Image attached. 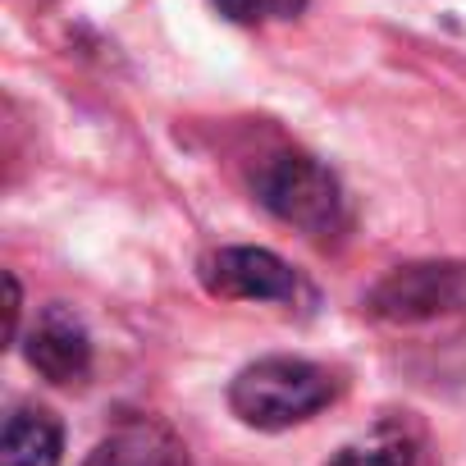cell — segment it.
Returning <instances> with one entry per match:
<instances>
[{"mask_svg":"<svg viewBox=\"0 0 466 466\" xmlns=\"http://www.w3.org/2000/svg\"><path fill=\"white\" fill-rule=\"evenodd\" d=\"M339 398V380L302 357H266L238 370V380L228 384V407L238 411V420L257 430H289L311 420Z\"/></svg>","mask_w":466,"mask_h":466,"instance_id":"obj_1","label":"cell"},{"mask_svg":"<svg viewBox=\"0 0 466 466\" xmlns=\"http://www.w3.org/2000/svg\"><path fill=\"white\" fill-rule=\"evenodd\" d=\"M252 187L261 197L266 210H275L284 224L302 228L307 238H334V233L348 224V206H343V187L339 178L302 156V151H275L257 165Z\"/></svg>","mask_w":466,"mask_h":466,"instance_id":"obj_2","label":"cell"},{"mask_svg":"<svg viewBox=\"0 0 466 466\" xmlns=\"http://www.w3.org/2000/svg\"><path fill=\"white\" fill-rule=\"evenodd\" d=\"M366 311L389 325H434V320H466V261H416L384 275Z\"/></svg>","mask_w":466,"mask_h":466,"instance_id":"obj_3","label":"cell"},{"mask_svg":"<svg viewBox=\"0 0 466 466\" xmlns=\"http://www.w3.org/2000/svg\"><path fill=\"white\" fill-rule=\"evenodd\" d=\"M210 298L228 302H293L302 293L298 275L266 248H219L197 266Z\"/></svg>","mask_w":466,"mask_h":466,"instance_id":"obj_4","label":"cell"},{"mask_svg":"<svg viewBox=\"0 0 466 466\" xmlns=\"http://www.w3.org/2000/svg\"><path fill=\"white\" fill-rule=\"evenodd\" d=\"M28 361L42 380L51 384H83L92 370V339L87 325L69 311V307H46L37 316V325L28 329Z\"/></svg>","mask_w":466,"mask_h":466,"instance_id":"obj_5","label":"cell"},{"mask_svg":"<svg viewBox=\"0 0 466 466\" xmlns=\"http://www.w3.org/2000/svg\"><path fill=\"white\" fill-rule=\"evenodd\" d=\"M329 466H430V448L416 420L407 416H384L357 439H348Z\"/></svg>","mask_w":466,"mask_h":466,"instance_id":"obj_6","label":"cell"},{"mask_svg":"<svg viewBox=\"0 0 466 466\" xmlns=\"http://www.w3.org/2000/svg\"><path fill=\"white\" fill-rule=\"evenodd\" d=\"M83 466H187V448L156 420H128L106 434Z\"/></svg>","mask_w":466,"mask_h":466,"instance_id":"obj_7","label":"cell"},{"mask_svg":"<svg viewBox=\"0 0 466 466\" xmlns=\"http://www.w3.org/2000/svg\"><path fill=\"white\" fill-rule=\"evenodd\" d=\"M65 434L46 407H15L0 434V466H60Z\"/></svg>","mask_w":466,"mask_h":466,"instance_id":"obj_8","label":"cell"},{"mask_svg":"<svg viewBox=\"0 0 466 466\" xmlns=\"http://www.w3.org/2000/svg\"><path fill=\"white\" fill-rule=\"evenodd\" d=\"M228 19H266V15H293L298 0H215Z\"/></svg>","mask_w":466,"mask_h":466,"instance_id":"obj_9","label":"cell"}]
</instances>
